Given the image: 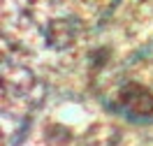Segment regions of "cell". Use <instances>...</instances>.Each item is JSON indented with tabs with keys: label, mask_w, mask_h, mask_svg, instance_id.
<instances>
[{
	"label": "cell",
	"mask_w": 153,
	"mask_h": 146,
	"mask_svg": "<svg viewBox=\"0 0 153 146\" xmlns=\"http://www.w3.org/2000/svg\"><path fill=\"white\" fill-rule=\"evenodd\" d=\"M74 35H76V30H74V23L72 21H56L51 28H49V42L53 44V47L58 49H65L67 44H72L74 42Z\"/></svg>",
	"instance_id": "2"
},
{
	"label": "cell",
	"mask_w": 153,
	"mask_h": 146,
	"mask_svg": "<svg viewBox=\"0 0 153 146\" xmlns=\"http://www.w3.org/2000/svg\"><path fill=\"white\" fill-rule=\"evenodd\" d=\"M118 104L123 111L132 116H151L153 114V95L139 84H128L118 90Z\"/></svg>",
	"instance_id": "1"
}]
</instances>
